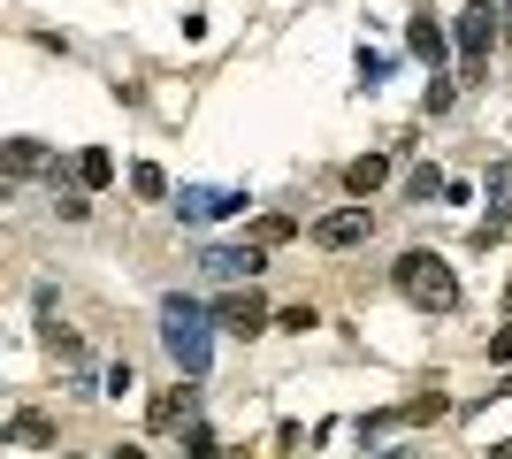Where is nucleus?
I'll use <instances>...</instances> for the list:
<instances>
[{
    "label": "nucleus",
    "instance_id": "obj_28",
    "mask_svg": "<svg viewBox=\"0 0 512 459\" xmlns=\"http://www.w3.org/2000/svg\"><path fill=\"white\" fill-rule=\"evenodd\" d=\"M505 39H512V0H505Z\"/></svg>",
    "mask_w": 512,
    "mask_h": 459
},
{
    "label": "nucleus",
    "instance_id": "obj_12",
    "mask_svg": "<svg viewBox=\"0 0 512 459\" xmlns=\"http://www.w3.org/2000/svg\"><path fill=\"white\" fill-rule=\"evenodd\" d=\"M8 437H16V444H23V452H46V444H54V421H46V414H39V406H23V414H16V421H8Z\"/></svg>",
    "mask_w": 512,
    "mask_h": 459
},
{
    "label": "nucleus",
    "instance_id": "obj_7",
    "mask_svg": "<svg viewBox=\"0 0 512 459\" xmlns=\"http://www.w3.org/2000/svg\"><path fill=\"white\" fill-rule=\"evenodd\" d=\"M306 238H314L321 253H352V245H367V238H375V215H367V207H337V215H321L314 230H306Z\"/></svg>",
    "mask_w": 512,
    "mask_h": 459
},
{
    "label": "nucleus",
    "instance_id": "obj_25",
    "mask_svg": "<svg viewBox=\"0 0 512 459\" xmlns=\"http://www.w3.org/2000/svg\"><path fill=\"white\" fill-rule=\"evenodd\" d=\"M375 459H413V444H375Z\"/></svg>",
    "mask_w": 512,
    "mask_h": 459
},
{
    "label": "nucleus",
    "instance_id": "obj_24",
    "mask_svg": "<svg viewBox=\"0 0 512 459\" xmlns=\"http://www.w3.org/2000/svg\"><path fill=\"white\" fill-rule=\"evenodd\" d=\"M490 360H512V322H505V329L490 337Z\"/></svg>",
    "mask_w": 512,
    "mask_h": 459
},
{
    "label": "nucleus",
    "instance_id": "obj_27",
    "mask_svg": "<svg viewBox=\"0 0 512 459\" xmlns=\"http://www.w3.org/2000/svg\"><path fill=\"white\" fill-rule=\"evenodd\" d=\"M490 459H512V444H490Z\"/></svg>",
    "mask_w": 512,
    "mask_h": 459
},
{
    "label": "nucleus",
    "instance_id": "obj_6",
    "mask_svg": "<svg viewBox=\"0 0 512 459\" xmlns=\"http://www.w3.org/2000/svg\"><path fill=\"white\" fill-rule=\"evenodd\" d=\"M214 322L230 329V337H260V329H276V314H268V299L245 284V291H222V299H214Z\"/></svg>",
    "mask_w": 512,
    "mask_h": 459
},
{
    "label": "nucleus",
    "instance_id": "obj_23",
    "mask_svg": "<svg viewBox=\"0 0 512 459\" xmlns=\"http://www.w3.org/2000/svg\"><path fill=\"white\" fill-rule=\"evenodd\" d=\"M314 322H321L314 306H283V314H276V329H291V337H306V329H314Z\"/></svg>",
    "mask_w": 512,
    "mask_h": 459
},
{
    "label": "nucleus",
    "instance_id": "obj_16",
    "mask_svg": "<svg viewBox=\"0 0 512 459\" xmlns=\"http://www.w3.org/2000/svg\"><path fill=\"white\" fill-rule=\"evenodd\" d=\"M398 414H406V429H421V421L451 414V398H444V391H421V398H406V406H398Z\"/></svg>",
    "mask_w": 512,
    "mask_h": 459
},
{
    "label": "nucleus",
    "instance_id": "obj_22",
    "mask_svg": "<svg viewBox=\"0 0 512 459\" xmlns=\"http://www.w3.org/2000/svg\"><path fill=\"white\" fill-rule=\"evenodd\" d=\"M184 452H192V459H222V444H214L207 421H192V429H184Z\"/></svg>",
    "mask_w": 512,
    "mask_h": 459
},
{
    "label": "nucleus",
    "instance_id": "obj_18",
    "mask_svg": "<svg viewBox=\"0 0 512 459\" xmlns=\"http://www.w3.org/2000/svg\"><path fill=\"white\" fill-rule=\"evenodd\" d=\"M352 69H360V85L375 92V85L390 77V54H383V46H360V62H352Z\"/></svg>",
    "mask_w": 512,
    "mask_h": 459
},
{
    "label": "nucleus",
    "instance_id": "obj_21",
    "mask_svg": "<svg viewBox=\"0 0 512 459\" xmlns=\"http://www.w3.org/2000/svg\"><path fill=\"white\" fill-rule=\"evenodd\" d=\"M100 391H107V398H130V391H138V368H130V360H115V368L100 375Z\"/></svg>",
    "mask_w": 512,
    "mask_h": 459
},
{
    "label": "nucleus",
    "instance_id": "obj_19",
    "mask_svg": "<svg viewBox=\"0 0 512 459\" xmlns=\"http://www.w3.org/2000/svg\"><path fill=\"white\" fill-rule=\"evenodd\" d=\"M130 192H138V199H161V192H169V176L153 169V161H138V169H130Z\"/></svg>",
    "mask_w": 512,
    "mask_h": 459
},
{
    "label": "nucleus",
    "instance_id": "obj_9",
    "mask_svg": "<svg viewBox=\"0 0 512 459\" xmlns=\"http://www.w3.org/2000/svg\"><path fill=\"white\" fill-rule=\"evenodd\" d=\"M406 46L428 62V77H436V69H444V54H451V31L428 16V8H413V16H406Z\"/></svg>",
    "mask_w": 512,
    "mask_h": 459
},
{
    "label": "nucleus",
    "instance_id": "obj_11",
    "mask_svg": "<svg viewBox=\"0 0 512 459\" xmlns=\"http://www.w3.org/2000/svg\"><path fill=\"white\" fill-rule=\"evenodd\" d=\"M383 176H390V161L383 153H360V161H344V192L367 207V192H383Z\"/></svg>",
    "mask_w": 512,
    "mask_h": 459
},
{
    "label": "nucleus",
    "instance_id": "obj_2",
    "mask_svg": "<svg viewBox=\"0 0 512 459\" xmlns=\"http://www.w3.org/2000/svg\"><path fill=\"white\" fill-rule=\"evenodd\" d=\"M398 291H406L421 314H459V276H451L444 253H428V245H413V253H398Z\"/></svg>",
    "mask_w": 512,
    "mask_h": 459
},
{
    "label": "nucleus",
    "instance_id": "obj_15",
    "mask_svg": "<svg viewBox=\"0 0 512 459\" xmlns=\"http://www.w3.org/2000/svg\"><path fill=\"white\" fill-rule=\"evenodd\" d=\"M245 238L268 253V245H291V238H299V222H291V215H253V230H245Z\"/></svg>",
    "mask_w": 512,
    "mask_h": 459
},
{
    "label": "nucleus",
    "instance_id": "obj_5",
    "mask_svg": "<svg viewBox=\"0 0 512 459\" xmlns=\"http://www.w3.org/2000/svg\"><path fill=\"white\" fill-rule=\"evenodd\" d=\"M230 215H245L237 184H184L176 192V222H230Z\"/></svg>",
    "mask_w": 512,
    "mask_h": 459
},
{
    "label": "nucleus",
    "instance_id": "obj_8",
    "mask_svg": "<svg viewBox=\"0 0 512 459\" xmlns=\"http://www.w3.org/2000/svg\"><path fill=\"white\" fill-rule=\"evenodd\" d=\"M482 199H490V215L474 222V238L497 245V238H505V222H512V161H497V169L482 176Z\"/></svg>",
    "mask_w": 512,
    "mask_h": 459
},
{
    "label": "nucleus",
    "instance_id": "obj_13",
    "mask_svg": "<svg viewBox=\"0 0 512 459\" xmlns=\"http://www.w3.org/2000/svg\"><path fill=\"white\" fill-rule=\"evenodd\" d=\"M77 184H85V192L115 184V153H107V146H85V153H77Z\"/></svg>",
    "mask_w": 512,
    "mask_h": 459
},
{
    "label": "nucleus",
    "instance_id": "obj_29",
    "mask_svg": "<svg viewBox=\"0 0 512 459\" xmlns=\"http://www.w3.org/2000/svg\"><path fill=\"white\" fill-rule=\"evenodd\" d=\"M69 459H85V452H69Z\"/></svg>",
    "mask_w": 512,
    "mask_h": 459
},
{
    "label": "nucleus",
    "instance_id": "obj_17",
    "mask_svg": "<svg viewBox=\"0 0 512 459\" xmlns=\"http://www.w3.org/2000/svg\"><path fill=\"white\" fill-rule=\"evenodd\" d=\"M444 192H451L444 169H413V176H406V199H413V207H428V199H444Z\"/></svg>",
    "mask_w": 512,
    "mask_h": 459
},
{
    "label": "nucleus",
    "instance_id": "obj_26",
    "mask_svg": "<svg viewBox=\"0 0 512 459\" xmlns=\"http://www.w3.org/2000/svg\"><path fill=\"white\" fill-rule=\"evenodd\" d=\"M497 398H512V368H505V383H497Z\"/></svg>",
    "mask_w": 512,
    "mask_h": 459
},
{
    "label": "nucleus",
    "instance_id": "obj_1",
    "mask_svg": "<svg viewBox=\"0 0 512 459\" xmlns=\"http://www.w3.org/2000/svg\"><path fill=\"white\" fill-rule=\"evenodd\" d=\"M161 345H169V360L199 383V375L214 368V314L199 299H184V291H169V299H161Z\"/></svg>",
    "mask_w": 512,
    "mask_h": 459
},
{
    "label": "nucleus",
    "instance_id": "obj_3",
    "mask_svg": "<svg viewBox=\"0 0 512 459\" xmlns=\"http://www.w3.org/2000/svg\"><path fill=\"white\" fill-rule=\"evenodd\" d=\"M505 8H497V0H467V8H459V23H451V46H459V62H467V85L474 77H482V62H490V46L505 39Z\"/></svg>",
    "mask_w": 512,
    "mask_h": 459
},
{
    "label": "nucleus",
    "instance_id": "obj_20",
    "mask_svg": "<svg viewBox=\"0 0 512 459\" xmlns=\"http://www.w3.org/2000/svg\"><path fill=\"white\" fill-rule=\"evenodd\" d=\"M54 215H62V222H85V215H92V199H85V192H69V184H54Z\"/></svg>",
    "mask_w": 512,
    "mask_h": 459
},
{
    "label": "nucleus",
    "instance_id": "obj_10",
    "mask_svg": "<svg viewBox=\"0 0 512 459\" xmlns=\"http://www.w3.org/2000/svg\"><path fill=\"white\" fill-rule=\"evenodd\" d=\"M0 169L23 184V176H62V161H54L39 138H8V146H0Z\"/></svg>",
    "mask_w": 512,
    "mask_h": 459
},
{
    "label": "nucleus",
    "instance_id": "obj_14",
    "mask_svg": "<svg viewBox=\"0 0 512 459\" xmlns=\"http://www.w3.org/2000/svg\"><path fill=\"white\" fill-rule=\"evenodd\" d=\"M192 383H176V391H161V398H153V429H176V421H184V414H192Z\"/></svg>",
    "mask_w": 512,
    "mask_h": 459
},
{
    "label": "nucleus",
    "instance_id": "obj_4",
    "mask_svg": "<svg viewBox=\"0 0 512 459\" xmlns=\"http://www.w3.org/2000/svg\"><path fill=\"white\" fill-rule=\"evenodd\" d=\"M260 268H268V253H260L253 238H237V245H214V253H199V276H207V284H230V291L260 284Z\"/></svg>",
    "mask_w": 512,
    "mask_h": 459
}]
</instances>
